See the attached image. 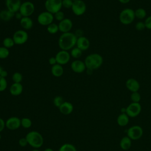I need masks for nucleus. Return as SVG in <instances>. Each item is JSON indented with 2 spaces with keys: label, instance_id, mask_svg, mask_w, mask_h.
Wrapping results in <instances>:
<instances>
[{
  "label": "nucleus",
  "instance_id": "obj_1",
  "mask_svg": "<svg viewBox=\"0 0 151 151\" xmlns=\"http://www.w3.org/2000/svg\"><path fill=\"white\" fill-rule=\"evenodd\" d=\"M77 37L71 32L63 33L58 40V47L61 50L69 51L76 45Z\"/></svg>",
  "mask_w": 151,
  "mask_h": 151
},
{
  "label": "nucleus",
  "instance_id": "obj_2",
  "mask_svg": "<svg viewBox=\"0 0 151 151\" xmlns=\"http://www.w3.org/2000/svg\"><path fill=\"white\" fill-rule=\"evenodd\" d=\"M103 59L102 56L97 53H93L87 55L84 60L86 68L92 70H97L103 64Z\"/></svg>",
  "mask_w": 151,
  "mask_h": 151
},
{
  "label": "nucleus",
  "instance_id": "obj_3",
  "mask_svg": "<svg viewBox=\"0 0 151 151\" xmlns=\"http://www.w3.org/2000/svg\"><path fill=\"white\" fill-rule=\"evenodd\" d=\"M28 144L34 149H38L44 143L42 136L37 131H31L25 136Z\"/></svg>",
  "mask_w": 151,
  "mask_h": 151
},
{
  "label": "nucleus",
  "instance_id": "obj_4",
  "mask_svg": "<svg viewBox=\"0 0 151 151\" xmlns=\"http://www.w3.org/2000/svg\"><path fill=\"white\" fill-rule=\"evenodd\" d=\"M135 18L134 11L131 8H126L121 11L119 15V20L124 25L131 24Z\"/></svg>",
  "mask_w": 151,
  "mask_h": 151
},
{
  "label": "nucleus",
  "instance_id": "obj_5",
  "mask_svg": "<svg viewBox=\"0 0 151 151\" xmlns=\"http://www.w3.org/2000/svg\"><path fill=\"white\" fill-rule=\"evenodd\" d=\"M44 5L46 11L54 15L58 11H61L63 7L62 0H46Z\"/></svg>",
  "mask_w": 151,
  "mask_h": 151
},
{
  "label": "nucleus",
  "instance_id": "obj_6",
  "mask_svg": "<svg viewBox=\"0 0 151 151\" xmlns=\"http://www.w3.org/2000/svg\"><path fill=\"white\" fill-rule=\"evenodd\" d=\"M143 134V129L139 125L132 126L127 130V136L132 140H136L140 139L142 137Z\"/></svg>",
  "mask_w": 151,
  "mask_h": 151
},
{
  "label": "nucleus",
  "instance_id": "obj_7",
  "mask_svg": "<svg viewBox=\"0 0 151 151\" xmlns=\"http://www.w3.org/2000/svg\"><path fill=\"white\" fill-rule=\"evenodd\" d=\"M54 15L47 11L41 12L37 17V22L42 26H48L53 22Z\"/></svg>",
  "mask_w": 151,
  "mask_h": 151
},
{
  "label": "nucleus",
  "instance_id": "obj_8",
  "mask_svg": "<svg viewBox=\"0 0 151 151\" xmlns=\"http://www.w3.org/2000/svg\"><path fill=\"white\" fill-rule=\"evenodd\" d=\"M12 39L16 45H22L28 41V34L24 29H18L14 33Z\"/></svg>",
  "mask_w": 151,
  "mask_h": 151
},
{
  "label": "nucleus",
  "instance_id": "obj_9",
  "mask_svg": "<svg viewBox=\"0 0 151 151\" xmlns=\"http://www.w3.org/2000/svg\"><path fill=\"white\" fill-rule=\"evenodd\" d=\"M35 11V5L31 1L22 2L19 12L22 17H30Z\"/></svg>",
  "mask_w": 151,
  "mask_h": 151
},
{
  "label": "nucleus",
  "instance_id": "obj_10",
  "mask_svg": "<svg viewBox=\"0 0 151 151\" xmlns=\"http://www.w3.org/2000/svg\"><path fill=\"white\" fill-rule=\"evenodd\" d=\"M142 111V106L139 103L132 102L126 107V114L129 117H136L139 116Z\"/></svg>",
  "mask_w": 151,
  "mask_h": 151
},
{
  "label": "nucleus",
  "instance_id": "obj_11",
  "mask_svg": "<svg viewBox=\"0 0 151 151\" xmlns=\"http://www.w3.org/2000/svg\"><path fill=\"white\" fill-rule=\"evenodd\" d=\"M71 10L74 15L77 16H81L83 15L87 9L86 3L82 0H77L73 2Z\"/></svg>",
  "mask_w": 151,
  "mask_h": 151
},
{
  "label": "nucleus",
  "instance_id": "obj_12",
  "mask_svg": "<svg viewBox=\"0 0 151 151\" xmlns=\"http://www.w3.org/2000/svg\"><path fill=\"white\" fill-rule=\"evenodd\" d=\"M57 64L61 65L67 64L70 60V53L68 51L60 50L55 56Z\"/></svg>",
  "mask_w": 151,
  "mask_h": 151
},
{
  "label": "nucleus",
  "instance_id": "obj_13",
  "mask_svg": "<svg viewBox=\"0 0 151 151\" xmlns=\"http://www.w3.org/2000/svg\"><path fill=\"white\" fill-rule=\"evenodd\" d=\"M21 126V119L18 117H11L5 122V127L11 130H17Z\"/></svg>",
  "mask_w": 151,
  "mask_h": 151
},
{
  "label": "nucleus",
  "instance_id": "obj_14",
  "mask_svg": "<svg viewBox=\"0 0 151 151\" xmlns=\"http://www.w3.org/2000/svg\"><path fill=\"white\" fill-rule=\"evenodd\" d=\"M21 4V0H5L6 9L14 14L19 12Z\"/></svg>",
  "mask_w": 151,
  "mask_h": 151
},
{
  "label": "nucleus",
  "instance_id": "obj_15",
  "mask_svg": "<svg viewBox=\"0 0 151 151\" xmlns=\"http://www.w3.org/2000/svg\"><path fill=\"white\" fill-rule=\"evenodd\" d=\"M59 31L62 33L70 32L73 28V22L70 18H64L61 21L59 22L58 24Z\"/></svg>",
  "mask_w": 151,
  "mask_h": 151
},
{
  "label": "nucleus",
  "instance_id": "obj_16",
  "mask_svg": "<svg viewBox=\"0 0 151 151\" xmlns=\"http://www.w3.org/2000/svg\"><path fill=\"white\" fill-rule=\"evenodd\" d=\"M71 69L74 73H82L86 70V66L84 61L80 60H76L73 61L70 65Z\"/></svg>",
  "mask_w": 151,
  "mask_h": 151
},
{
  "label": "nucleus",
  "instance_id": "obj_17",
  "mask_svg": "<svg viewBox=\"0 0 151 151\" xmlns=\"http://www.w3.org/2000/svg\"><path fill=\"white\" fill-rule=\"evenodd\" d=\"M90 44V41L87 37L84 36H81L77 38L76 47L80 49L82 51L87 50L89 48Z\"/></svg>",
  "mask_w": 151,
  "mask_h": 151
},
{
  "label": "nucleus",
  "instance_id": "obj_18",
  "mask_svg": "<svg viewBox=\"0 0 151 151\" xmlns=\"http://www.w3.org/2000/svg\"><path fill=\"white\" fill-rule=\"evenodd\" d=\"M126 87L132 93L136 92L139 91L140 88V84L137 80L133 78H130L127 79L126 81Z\"/></svg>",
  "mask_w": 151,
  "mask_h": 151
},
{
  "label": "nucleus",
  "instance_id": "obj_19",
  "mask_svg": "<svg viewBox=\"0 0 151 151\" xmlns=\"http://www.w3.org/2000/svg\"><path fill=\"white\" fill-rule=\"evenodd\" d=\"M61 114L64 115H68L73 111V105L68 101H64V103L58 108Z\"/></svg>",
  "mask_w": 151,
  "mask_h": 151
},
{
  "label": "nucleus",
  "instance_id": "obj_20",
  "mask_svg": "<svg viewBox=\"0 0 151 151\" xmlns=\"http://www.w3.org/2000/svg\"><path fill=\"white\" fill-rule=\"evenodd\" d=\"M23 91V86L21 83H14L9 87V93L12 96H18Z\"/></svg>",
  "mask_w": 151,
  "mask_h": 151
},
{
  "label": "nucleus",
  "instance_id": "obj_21",
  "mask_svg": "<svg viewBox=\"0 0 151 151\" xmlns=\"http://www.w3.org/2000/svg\"><path fill=\"white\" fill-rule=\"evenodd\" d=\"M19 23L24 30L30 29L34 25L33 21L29 17H23L19 20Z\"/></svg>",
  "mask_w": 151,
  "mask_h": 151
},
{
  "label": "nucleus",
  "instance_id": "obj_22",
  "mask_svg": "<svg viewBox=\"0 0 151 151\" xmlns=\"http://www.w3.org/2000/svg\"><path fill=\"white\" fill-rule=\"evenodd\" d=\"M51 72L53 76L56 77H60L64 74V68L63 65L56 64L51 67Z\"/></svg>",
  "mask_w": 151,
  "mask_h": 151
},
{
  "label": "nucleus",
  "instance_id": "obj_23",
  "mask_svg": "<svg viewBox=\"0 0 151 151\" xmlns=\"http://www.w3.org/2000/svg\"><path fill=\"white\" fill-rule=\"evenodd\" d=\"M132 146V140L127 136L123 137L120 141V147L123 150H129Z\"/></svg>",
  "mask_w": 151,
  "mask_h": 151
},
{
  "label": "nucleus",
  "instance_id": "obj_24",
  "mask_svg": "<svg viewBox=\"0 0 151 151\" xmlns=\"http://www.w3.org/2000/svg\"><path fill=\"white\" fill-rule=\"evenodd\" d=\"M14 15L15 14L9 11L7 9H4L0 11V19L4 22H8L14 17Z\"/></svg>",
  "mask_w": 151,
  "mask_h": 151
},
{
  "label": "nucleus",
  "instance_id": "obj_25",
  "mask_svg": "<svg viewBox=\"0 0 151 151\" xmlns=\"http://www.w3.org/2000/svg\"><path fill=\"white\" fill-rule=\"evenodd\" d=\"M129 117L126 113H121L117 117V123L119 126L123 127L128 124Z\"/></svg>",
  "mask_w": 151,
  "mask_h": 151
},
{
  "label": "nucleus",
  "instance_id": "obj_26",
  "mask_svg": "<svg viewBox=\"0 0 151 151\" xmlns=\"http://www.w3.org/2000/svg\"><path fill=\"white\" fill-rule=\"evenodd\" d=\"M47 30L48 33L51 34H55L59 31L58 25V24L52 22L47 27Z\"/></svg>",
  "mask_w": 151,
  "mask_h": 151
},
{
  "label": "nucleus",
  "instance_id": "obj_27",
  "mask_svg": "<svg viewBox=\"0 0 151 151\" xmlns=\"http://www.w3.org/2000/svg\"><path fill=\"white\" fill-rule=\"evenodd\" d=\"M83 51L77 47H74L70 51V55L74 58H79L82 55Z\"/></svg>",
  "mask_w": 151,
  "mask_h": 151
},
{
  "label": "nucleus",
  "instance_id": "obj_28",
  "mask_svg": "<svg viewBox=\"0 0 151 151\" xmlns=\"http://www.w3.org/2000/svg\"><path fill=\"white\" fill-rule=\"evenodd\" d=\"M2 44H3L4 47H5L8 49L10 48H12L15 44L14 40L12 39V38H11V37L5 38L3 40Z\"/></svg>",
  "mask_w": 151,
  "mask_h": 151
},
{
  "label": "nucleus",
  "instance_id": "obj_29",
  "mask_svg": "<svg viewBox=\"0 0 151 151\" xmlns=\"http://www.w3.org/2000/svg\"><path fill=\"white\" fill-rule=\"evenodd\" d=\"M58 151H77V150L73 145L65 143L60 147Z\"/></svg>",
  "mask_w": 151,
  "mask_h": 151
},
{
  "label": "nucleus",
  "instance_id": "obj_30",
  "mask_svg": "<svg viewBox=\"0 0 151 151\" xmlns=\"http://www.w3.org/2000/svg\"><path fill=\"white\" fill-rule=\"evenodd\" d=\"M135 17L137 18L138 19H143L146 16V11L145 9L139 8L134 11Z\"/></svg>",
  "mask_w": 151,
  "mask_h": 151
},
{
  "label": "nucleus",
  "instance_id": "obj_31",
  "mask_svg": "<svg viewBox=\"0 0 151 151\" xmlns=\"http://www.w3.org/2000/svg\"><path fill=\"white\" fill-rule=\"evenodd\" d=\"M21 126L25 129L29 128L32 125V121L28 117H23L21 119Z\"/></svg>",
  "mask_w": 151,
  "mask_h": 151
},
{
  "label": "nucleus",
  "instance_id": "obj_32",
  "mask_svg": "<svg viewBox=\"0 0 151 151\" xmlns=\"http://www.w3.org/2000/svg\"><path fill=\"white\" fill-rule=\"evenodd\" d=\"M22 75L19 72H15L12 76V80L14 83H21L22 81Z\"/></svg>",
  "mask_w": 151,
  "mask_h": 151
},
{
  "label": "nucleus",
  "instance_id": "obj_33",
  "mask_svg": "<svg viewBox=\"0 0 151 151\" xmlns=\"http://www.w3.org/2000/svg\"><path fill=\"white\" fill-rule=\"evenodd\" d=\"M9 55L8 48L2 46L0 47V59H5Z\"/></svg>",
  "mask_w": 151,
  "mask_h": 151
},
{
  "label": "nucleus",
  "instance_id": "obj_34",
  "mask_svg": "<svg viewBox=\"0 0 151 151\" xmlns=\"http://www.w3.org/2000/svg\"><path fill=\"white\" fill-rule=\"evenodd\" d=\"M141 99V96L138 91L132 92L130 95V100L133 103H139Z\"/></svg>",
  "mask_w": 151,
  "mask_h": 151
},
{
  "label": "nucleus",
  "instance_id": "obj_35",
  "mask_svg": "<svg viewBox=\"0 0 151 151\" xmlns=\"http://www.w3.org/2000/svg\"><path fill=\"white\" fill-rule=\"evenodd\" d=\"M64 103L63 98L61 96H56L53 99V104L54 106L58 108H59L61 105Z\"/></svg>",
  "mask_w": 151,
  "mask_h": 151
},
{
  "label": "nucleus",
  "instance_id": "obj_36",
  "mask_svg": "<svg viewBox=\"0 0 151 151\" xmlns=\"http://www.w3.org/2000/svg\"><path fill=\"white\" fill-rule=\"evenodd\" d=\"M7 81L6 78L0 76V92L4 91L7 87Z\"/></svg>",
  "mask_w": 151,
  "mask_h": 151
},
{
  "label": "nucleus",
  "instance_id": "obj_37",
  "mask_svg": "<svg viewBox=\"0 0 151 151\" xmlns=\"http://www.w3.org/2000/svg\"><path fill=\"white\" fill-rule=\"evenodd\" d=\"M54 18L59 22L61 21L65 18V15L62 11H59L55 14H54Z\"/></svg>",
  "mask_w": 151,
  "mask_h": 151
},
{
  "label": "nucleus",
  "instance_id": "obj_38",
  "mask_svg": "<svg viewBox=\"0 0 151 151\" xmlns=\"http://www.w3.org/2000/svg\"><path fill=\"white\" fill-rule=\"evenodd\" d=\"M73 2L74 1L72 0H62L63 7L66 9H71L73 6Z\"/></svg>",
  "mask_w": 151,
  "mask_h": 151
},
{
  "label": "nucleus",
  "instance_id": "obj_39",
  "mask_svg": "<svg viewBox=\"0 0 151 151\" xmlns=\"http://www.w3.org/2000/svg\"><path fill=\"white\" fill-rule=\"evenodd\" d=\"M145 28H146L145 24V22H143L139 21V22H137V23L136 24L135 28H136L137 31H142V30H143Z\"/></svg>",
  "mask_w": 151,
  "mask_h": 151
},
{
  "label": "nucleus",
  "instance_id": "obj_40",
  "mask_svg": "<svg viewBox=\"0 0 151 151\" xmlns=\"http://www.w3.org/2000/svg\"><path fill=\"white\" fill-rule=\"evenodd\" d=\"M18 143H19V145L21 146V147H25L28 144V142L27 140V139L25 137H22L21 139H19V141H18Z\"/></svg>",
  "mask_w": 151,
  "mask_h": 151
},
{
  "label": "nucleus",
  "instance_id": "obj_41",
  "mask_svg": "<svg viewBox=\"0 0 151 151\" xmlns=\"http://www.w3.org/2000/svg\"><path fill=\"white\" fill-rule=\"evenodd\" d=\"M144 22H145L146 28H147V29H151V15L148 17L146 19V20H145V21Z\"/></svg>",
  "mask_w": 151,
  "mask_h": 151
},
{
  "label": "nucleus",
  "instance_id": "obj_42",
  "mask_svg": "<svg viewBox=\"0 0 151 151\" xmlns=\"http://www.w3.org/2000/svg\"><path fill=\"white\" fill-rule=\"evenodd\" d=\"M48 63L50 65H51L52 66L57 64V61H56V59H55V57H50L49 59H48Z\"/></svg>",
  "mask_w": 151,
  "mask_h": 151
},
{
  "label": "nucleus",
  "instance_id": "obj_43",
  "mask_svg": "<svg viewBox=\"0 0 151 151\" xmlns=\"http://www.w3.org/2000/svg\"><path fill=\"white\" fill-rule=\"evenodd\" d=\"M5 127V122L0 117V133L4 129Z\"/></svg>",
  "mask_w": 151,
  "mask_h": 151
},
{
  "label": "nucleus",
  "instance_id": "obj_44",
  "mask_svg": "<svg viewBox=\"0 0 151 151\" xmlns=\"http://www.w3.org/2000/svg\"><path fill=\"white\" fill-rule=\"evenodd\" d=\"M74 34H75V35L77 36V38H78V37H81V36H83V32L82 30H80V29H77V30L76 31V32Z\"/></svg>",
  "mask_w": 151,
  "mask_h": 151
},
{
  "label": "nucleus",
  "instance_id": "obj_45",
  "mask_svg": "<svg viewBox=\"0 0 151 151\" xmlns=\"http://www.w3.org/2000/svg\"><path fill=\"white\" fill-rule=\"evenodd\" d=\"M14 17L17 18V19H21L23 17H22V15H21V14L19 12H16L15 14V15H14Z\"/></svg>",
  "mask_w": 151,
  "mask_h": 151
},
{
  "label": "nucleus",
  "instance_id": "obj_46",
  "mask_svg": "<svg viewBox=\"0 0 151 151\" xmlns=\"http://www.w3.org/2000/svg\"><path fill=\"white\" fill-rule=\"evenodd\" d=\"M7 76H8V72L6 70H3V71H2L0 76L2 77H4V78H6L7 77Z\"/></svg>",
  "mask_w": 151,
  "mask_h": 151
},
{
  "label": "nucleus",
  "instance_id": "obj_47",
  "mask_svg": "<svg viewBox=\"0 0 151 151\" xmlns=\"http://www.w3.org/2000/svg\"><path fill=\"white\" fill-rule=\"evenodd\" d=\"M118 1H119L120 3L125 4H127L128 2H129L130 0H118Z\"/></svg>",
  "mask_w": 151,
  "mask_h": 151
},
{
  "label": "nucleus",
  "instance_id": "obj_48",
  "mask_svg": "<svg viewBox=\"0 0 151 151\" xmlns=\"http://www.w3.org/2000/svg\"><path fill=\"white\" fill-rule=\"evenodd\" d=\"M86 69H87V73L88 74H92L93 70H90V69H88V68H86Z\"/></svg>",
  "mask_w": 151,
  "mask_h": 151
},
{
  "label": "nucleus",
  "instance_id": "obj_49",
  "mask_svg": "<svg viewBox=\"0 0 151 151\" xmlns=\"http://www.w3.org/2000/svg\"><path fill=\"white\" fill-rule=\"evenodd\" d=\"M44 151H54L51 148H49V147H48V148H46Z\"/></svg>",
  "mask_w": 151,
  "mask_h": 151
},
{
  "label": "nucleus",
  "instance_id": "obj_50",
  "mask_svg": "<svg viewBox=\"0 0 151 151\" xmlns=\"http://www.w3.org/2000/svg\"><path fill=\"white\" fill-rule=\"evenodd\" d=\"M3 68L1 67V66H0V76H1V73H2V71H3Z\"/></svg>",
  "mask_w": 151,
  "mask_h": 151
},
{
  "label": "nucleus",
  "instance_id": "obj_51",
  "mask_svg": "<svg viewBox=\"0 0 151 151\" xmlns=\"http://www.w3.org/2000/svg\"><path fill=\"white\" fill-rule=\"evenodd\" d=\"M31 151H40L38 149H33V150H32Z\"/></svg>",
  "mask_w": 151,
  "mask_h": 151
},
{
  "label": "nucleus",
  "instance_id": "obj_52",
  "mask_svg": "<svg viewBox=\"0 0 151 151\" xmlns=\"http://www.w3.org/2000/svg\"><path fill=\"white\" fill-rule=\"evenodd\" d=\"M1 133H0V140H1Z\"/></svg>",
  "mask_w": 151,
  "mask_h": 151
},
{
  "label": "nucleus",
  "instance_id": "obj_53",
  "mask_svg": "<svg viewBox=\"0 0 151 151\" xmlns=\"http://www.w3.org/2000/svg\"><path fill=\"white\" fill-rule=\"evenodd\" d=\"M72 1H77V0H72Z\"/></svg>",
  "mask_w": 151,
  "mask_h": 151
}]
</instances>
